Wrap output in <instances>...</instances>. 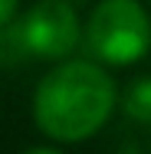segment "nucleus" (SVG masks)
Wrapping results in <instances>:
<instances>
[{
	"mask_svg": "<svg viewBox=\"0 0 151 154\" xmlns=\"http://www.w3.org/2000/svg\"><path fill=\"white\" fill-rule=\"evenodd\" d=\"M115 98V82L102 66L89 59L59 62L36 85L33 118L53 141H86L109 122Z\"/></svg>",
	"mask_w": 151,
	"mask_h": 154,
	"instance_id": "1",
	"label": "nucleus"
},
{
	"mask_svg": "<svg viewBox=\"0 0 151 154\" xmlns=\"http://www.w3.org/2000/svg\"><path fill=\"white\" fill-rule=\"evenodd\" d=\"M86 49L105 66H131L151 49V20L138 0H102L86 23Z\"/></svg>",
	"mask_w": 151,
	"mask_h": 154,
	"instance_id": "2",
	"label": "nucleus"
},
{
	"mask_svg": "<svg viewBox=\"0 0 151 154\" xmlns=\"http://www.w3.org/2000/svg\"><path fill=\"white\" fill-rule=\"evenodd\" d=\"M23 53L39 59H66L79 46V17L66 0H39L27 10L20 26L13 30Z\"/></svg>",
	"mask_w": 151,
	"mask_h": 154,
	"instance_id": "3",
	"label": "nucleus"
},
{
	"mask_svg": "<svg viewBox=\"0 0 151 154\" xmlns=\"http://www.w3.org/2000/svg\"><path fill=\"white\" fill-rule=\"evenodd\" d=\"M125 115L138 125H151V75L128 85V92H125Z\"/></svg>",
	"mask_w": 151,
	"mask_h": 154,
	"instance_id": "4",
	"label": "nucleus"
},
{
	"mask_svg": "<svg viewBox=\"0 0 151 154\" xmlns=\"http://www.w3.org/2000/svg\"><path fill=\"white\" fill-rule=\"evenodd\" d=\"M17 3H20V0H0V26L10 23V17L17 13Z\"/></svg>",
	"mask_w": 151,
	"mask_h": 154,
	"instance_id": "5",
	"label": "nucleus"
},
{
	"mask_svg": "<svg viewBox=\"0 0 151 154\" xmlns=\"http://www.w3.org/2000/svg\"><path fill=\"white\" fill-rule=\"evenodd\" d=\"M23 154H62V151H56V148H27Z\"/></svg>",
	"mask_w": 151,
	"mask_h": 154,
	"instance_id": "6",
	"label": "nucleus"
}]
</instances>
